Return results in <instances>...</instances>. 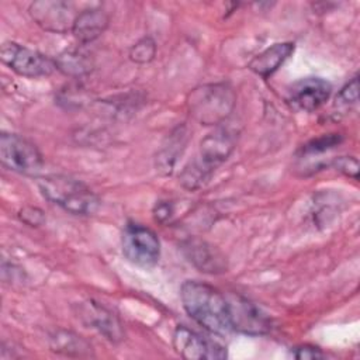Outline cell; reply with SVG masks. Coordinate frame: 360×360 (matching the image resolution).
<instances>
[{
  "instance_id": "24",
  "label": "cell",
  "mask_w": 360,
  "mask_h": 360,
  "mask_svg": "<svg viewBox=\"0 0 360 360\" xmlns=\"http://www.w3.org/2000/svg\"><path fill=\"white\" fill-rule=\"evenodd\" d=\"M333 166L336 167V170L342 172L346 176H350L353 179H357V172H359V162L356 158L353 156H342L338 158L333 162Z\"/></svg>"
},
{
  "instance_id": "12",
  "label": "cell",
  "mask_w": 360,
  "mask_h": 360,
  "mask_svg": "<svg viewBox=\"0 0 360 360\" xmlns=\"http://www.w3.org/2000/svg\"><path fill=\"white\" fill-rule=\"evenodd\" d=\"M332 86L322 77H305L288 90V101L298 110L315 111L329 98Z\"/></svg>"
},
{
  "instance_id": "1",
  "label": "cell",
  "mask_w": 360,
  "mask_h": 360,
  "mask_svg": "<svg viewBox=\"0 0 360 360\" xmlns=\"http://www.w3.org/2000/svg\"><path fill=\"white\" fill-rule=\"evenodd\" d=\"M180 297L186 312L208 332L225 335L232 330L225 294L215 287L187 280L180 288Z\"/></svg>"
},
{
  "instance_id": "10",
  "label": "cell",
  "mask_w": 360,
  "mask_h": 360,
  "mask_svg": "<svg viewBox=\"0 0 360 360\" xmlns=\"http://www.w3.org/2000/svg\"><path fill=\"white\" fill-rule=\"evenodd\" d=\"M30 14L32 20L46 31L66 32L72 30L76 15L69 3L41 0L34 1L30 6Z\"/></svg>"
},
{
  "instance_id": "23",
  "label": "cell",
  "mask_w": 360,
  "mask_h": 360,
  "mask_svg": "<svg viewBox=\"0 0 360 360\" xmlns=\"http://www.w3.org/2000/svg\"><path fill=\"white\" fill-rule=\"evenodd\" d=\"M18 217L22 222H25L30 226H39L45 222V215L42 210L37 207H24L22 210H20Z\"/></svg>"
},
{
  "instance_id": "2",
  "label": "cell",
  "mask_w": 360,
  "mask_h": 360,
  "mask_svg": "<svg viewBox=\"0 0 360 360\" xmlns=\"http://www.w3.org/2000/svg\"><path fill=\"white\" fill-rule=\"evenodd\" d=\"M236 134L228 128H218L208 134L200 143L197 159L190 162L180 173V183L188 190L201 187L232 153Z\"/></svg>"
},
{
  "instance_id": "17",
  "label": "cell",
  "mask_w": 360,
  "mask_h": 360,
  "mask_svg": "<svg viewBox=\"0 0 360 360\" xmlns=\"http://www.w3.org/2000/svg\"><path fill=\"white\" fill-rule=\"evenodd\" d=\"M56 69L69 76H83L93 68L91 59L79 51H65L56 59Z\"/></svg>"
},
{
  "instance_id": "8",
  "label": "cell",
  "mask_w": 360,
  "mask_h": 360,
  "mask_svg": "<svg viewBox=\"0 0 360 360\" xmlns=\"http://www.w3.org/2000/svg\"><path fill=\"white\" fill-rule=\"evenodd\" d=\"M225 298L231 329L250 336L266 335L271 330L270 318L248 298L239 294H226Z\"/></svg>"
},
{
  "instance_id": "11",
  "label": "cell",
  "mask_w": 360,
  "mask_h": 360,
  "mask_svg": "<svg viewBox=\"0 0 360 360\" xmlns=\"http://www.w3.org/2000/svg\"><path fill=\"white\" fill-rule=\"evenodd\" d=\"M181 252L186 259L200 271L208 274H221L228 270L226 257L214 245L190 238L181 242Z\"/></svg>"
},
{
  "instance_id": "7",
  "label": "cell",
  "mask_w": 360,
  "mask_h": 360,
  "mask_svg": "<svg viewBox=\"0 0 360 360\" xmlns=\"http://www.w3.org/2000/svg\"><path fill=\"white\" fill-rule=\"evenodd\" d=\"M0 58L11 70L25 77L49 76L56 69L55 59L11 41L1 45Z\"/></svg>"
},
{
  "instance_id": "25",
  "label": "cell",
  "mask_w": 360,
  "mask_h": 360,
  "mask_svg": "<svg viewBox=\"0 0 360 360\" xmlns=\"http://www.w3.org/2000/svg\"><path fill=\"white\" fill-rule=\"evenodd\" d=\"M174 214V205L172 201H158L153 207V217L158 222L166 224Z\"/></svg>"
},
{
  "instance_id": "4",
  "label": "cell",
  "mask_w": 360,
  "mask_h": 360,
  "mask_svg": "<svg viewBox=\"0 0 360 360\" xmlns=\"http://www.w3.org/2000/svg\"><path fill=\"white\" fill-rule=\"evenodd\" d=\"M236 96L228 83H208L195 87L187 98L190 115L202 125L224 122L235 107Z\"/></svg>"
},
{
  "instance_id": "6",
  "label": "cell",
  "mask_w": 360,
  "mask_h": 360,
  "mask_svg": "<svg viewBox=\"0 0 360 360\" xmlns=\"http://www.w3.org/2000/svg\"><path fill=\"white\" fill-rule=\"evenodd\" d=\"M122 253L139 267H152L160 257V242L158 235L148 226L129 222L122 229Z\"/></svg>"
},
{
  "instance_id": "18",
  "label": "cell",
  "mask_w": 360,
  "mask_h": 360,
  "mask_svg": "<svg viewBox=\"0 0 360 360\" xmlns=\"http://www.w3.org/2000/svg\"><path fill=\"white\" fill-rule=\"evenodd\" d=\"M186 131L184 128H177L173 134H170L169 145L163 146L162 152L158 156V166L160 170H165V173H172L173 165L176 162V156L183 152L186 145Z\"/></svg>"
},
{
  "instance_id": "16",
  "label": "cell",
  "mask_w": 360,
  "mask_h": 360,
  "mask_svg": "<svg viewBox=\"0 0 360 360\" xmlns=\"http://www.w3.org/2000/svg\"><path fill=\"white\" fill-rule=\"evenodd\" d=\"M49 340L52 350L65 356L84 357L93 354L90 343L70 330L58 329L51 335Z\"/></svg>"
},
{
  "instance_id": "13",
  "label": "cell",
  "mask_w": 360,
  "mask_h": 360,
  "mask_svg": "<svg viewBox=\"0 0 360 360\" xmlns=\"http://www.w3.org/2000/svg\"><path fill=\"white\" fill-rule=\"evenodd\" d=\"M86 325L98 330L105 339L120 342L124 339V326L117 315L96 301H86L79 305L77 315Z\"/></svg>"
},
{
  "instance_id": "21",
  "label": "cell",
  "mask_w": 360,
  "mask_h": 360,
  "mask_svg": "<svg viewBox=\"0 0 360 360\" xmlns=\"http://www.w3.org/2000/svg\"><path fill=\"white\" fill-rule=\"evenodd\" d=\"M359 100V77L354 76L347 84H345L336 96V105L350 107Z\"/></svg>"
},
{
  "instance_id": "19",
  "label": "cell",
  "mask_w": 360,
  "mask_h": 360,
  "mask_svg": "<svg viewBox=\"0 0 360 360\" xmlns=\"http://www.w3.org/2000/svg\"><path fill=\"white\" fill-rule=\"evenodd\" d=\"M156 55V44L150 37H145L135 42L129 49V58L135 63H148Z\"/></svg>"
},
{
  "instance_id": "5",
  "label": "cell",
  "mask_w": 360,
  "mask_h": 360,
  "mask_svg": "<svg viewBox=\"0 0 360 360\" xmlns=\"http://www.w3.org/2000/svg\"><path fill=\"white\" fill-rule=\"evenodd\" d=\"M0 160L4 167L24 176H37L44 167V156L34 142L17 135H0Z\"/></svg>"
},
{
  "instance_id": "14",
  "label": "cell",
  "mask_w": 360,
  "mask_h": 360,
  "mask_svg": "<svg viewBox=\"0 0 360 360\" xmlns=\"http://www.w3.org/2000/svg\"><path fill=\"white\" fill-rule=\"evenodd\" d=\"M108 15L101 8H87L76 15L72 27L75 38L82 44H89L97 39L108 25Z\"/></svg>"
},
{
  "instance_id": "3",
  "label": "cell",
  "mask_w": 360,
  "mask_h": 360,
  "mask_svg": "<svg viewBox=\"0 0 360 360\" xmlns=\"http://www.w3.org/2000/svg\"><path fill=\"white\" fill-rule=\"evenodd\" d=\"M42 195L73 215H93L100 207L98 197L80 180L63 174L38 179Z\"/></svg>"
},
{
  "instance_id": "22",
  "label": "cell",
  "mask_w": 360,
  "mask_h": 360,
  "mask_svg": "<svg viewBox=\"0 0 360 360\" xmlns=\"http://www.w3.org/2000/svg\"><path fill=\"white\" fill-rule=\"evenodd\" d=\"M292 357L300 359V360H318V359H325L326 353H323L319 347L311 346V345H301L295 346L291 350Z\"/></svg>"
},
{
  "instance_id": "9",
  "label": "cell",
  "mask_w": 360,
  "mask_h": 360,
  "mask_svg": "<svg viewBox=\"0 0 360 360\" xmlns=\"http://www.w3.org/2000/svg\"><path fill=\"white\" fill-rule=\"evenodd\" d=\"M173 347L184 359H225L226 350L214 340H210L200 333L177 326L173 333Z\"/></svg>"
},
{
  "instance_id": "20",
  "label": "cell",
  "mask_w": 360,
  "mask_h": 360,
  "mask_svg": "<svg viewBox=\"0 0 360 360\" xmlns=\"http://www.w3.org/2000/svg\"><path fill=\"white\" fill-rule=\"evenodd\" d=\"M342 142V135L339 134H329V135H323L321 138L312 139L311 142H308L307 145L302 146V153L304 155H314V153H321L325 152L328 149H332L335 146H338Z\"/></svg>"
},
{
  "instance_id": "15",
  "label": "cell",
  "mask_w": 360,
  "mask_h": 360,
  "mask_svg": "<svg viewBox=\"0 0 360 360\" xmlns=\"http://www.w3.org/2000/svg\"><path fill=\"white\" fill-rule=\"evenodd\" d=\"M292 52H294L292 42L274 44L266 48L264 51H262L259 55H256L249 62L248 68L256 75L267 79L291 56Z\"/></svg>"
}]
</instances>
